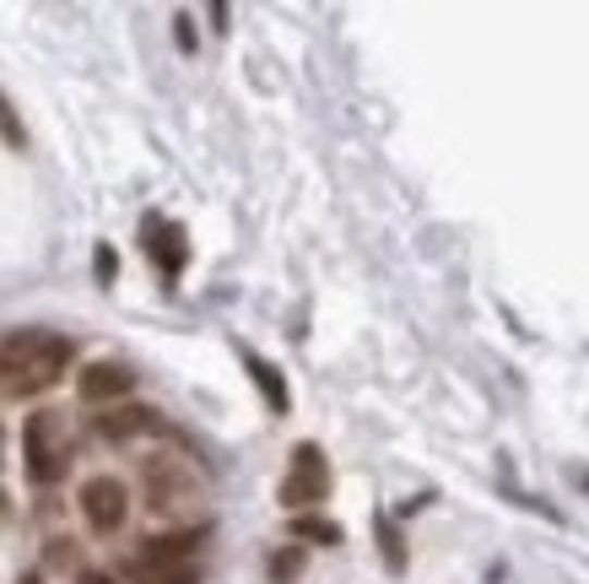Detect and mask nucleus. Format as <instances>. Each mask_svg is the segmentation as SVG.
<instances>
[{"mask_svg": "<svg viewBox=\"0 0 589 584\" xmlns=\"http://www.w3.org/2000/svg\"><path fill=\"white\" fill-rule=\"evenodd\" d=\"M125 580L131 584H200L195 569H151V563H136V558H125Z\"/></svg>", "mask_w": 589, "mask_h": 584, "instance_id": "obj_11", "label": "nucleus"}, {"mask_svg": "<svg viewBox=\"0 0 589 584\" xmlns=\"http://www.w3.org/2000/svg\"><path fill=\"white\" fill-rule=\"evenodd\" d=\"M93 428H98V438H109V443H131V438H142V434H157L162 417H157L151 406H114V412H103Z\"/></svg>", "mask_w": 589, "mask_h": 584, "instance_id": "obj_9", "label": "nucleus"}, {"mask_svg": "<svg viewBox=\"0 0 589 584\" xmlns=\"http://www.w3.org/2000/svg\"><path fill=\"white\" fill-rule=\"evenodd\" d=\"M147 255H151V266H157L168 282H179V271L189 266V233H184L179 222L147 217Z\"/></svg>", "mask_w": 589, "mask_h": 584, "instance_id": "obj_8", "label": "nucleus"}, {"mask_svg": "<svg viewBox=\"0 0 589 584\" xmlns=\"http://www.w3.org/2000/svg\"><path fill=\"white\" fill-rule=\"evenodd\" d=\"M76 346L65 336H49V330H11L0 336V379L11 396H38L49 390L65 368H71Z\"/></svg>", "mask_w": 589, "mask_h": 584, "instance_id": "obj_1", "label": "nucleus"}, {"mask_svg": "<svg viewBox=\"0 0 589 584\" xmlns=\"http://www.w3.org/2000/svg\"><path fill=\"white\" fill-rule=\"evenodd\" d=\"M379 547H384V569L390 574H406V542H401V531H395L390 514H379Z\"/></svg>", "mask_w": 589, "mask_h": 584, "instance_id": "obj_13", "label": "nucleus"}, {"mask_svg": "<svg viewBox=\"0 0 589 584\" xmlns=\"http://www.w3.org/2000/svg\"><path fill=\"white\" fill-rule=\"evenodd\" d=\"M330 498V465H324V449L319 443H297L293 449V465H287V476H282V503L303 514V509H314V503H324Z\"/></svg>", "mask_w": 589, "mask_h": 584, "instance_id": "obj_5", "label": "nucleus"}, {"mask_svg": "<svg viewBox=\"0 0 589 584\" xmlns=\"http://www.w3.org/2000/svg\"><path fill=\"white\" fill-rule=\"evenodd\" d=\"M114 271H120V260H114V250L103 244V250H98V282H114Z\"/></svg>", "mask_w": 589, "mask_h": 584, "instance_id": "obj_16", "label": "nucleus"}, {"mask_svg": "<svg viewBox=\"0 0 589 584\" xmlns=\"http://www.w3.org/2000/svg\"><path fill=\"white\" fill-rule=\"evenodd\" d=\"M142 482H147V509L162 514V520H184L195 503H200V476L173 460V454H157L142 465Z\"/></svg>", "mask_w": 589, "mask_h": 584, "instance_id": "obj_3", "label": "nucleus"}, {"mask_svg": "<svg viewBox=\"0 0 589 584\" xmlns=\"http://www.w3.org/2000/svg\"><path fill=\"white\" fill-rule=\"evenodd\" d=\"M76 584H120V580H109V574H98V569H82V574H76Z\"/></svg>", "mask_w": 589, "mask_h": 584, "instance_id": "obj_18", "label": "nucleus"}, {"mask_svg": "<svg viewBox=\"0 0 589 584\" xmlns=\"http://www.w3.org/2000/svg\"><path fill=\"white\" fill-rule=\"evenodd\" d=\"M238 357H244V368H249L255 390L266 396V406H271V412H287V406H293V396H287V385H282V368H277V363H266V357H260V352H249V346H238Z\"/></svg>", "mask_w": 589, "mask_h": 584, "instance_id": "obj_10", "label": "nucleus"}, {"mask_svg": "<svg viewBox=\"0 0 589 584\" xmlns=\"http://www.w3.org/2000/svg\"><path fill=\"white\" fill-rule=\"evenodd\" d=\"M206 536H211L206 525H179V531H168V536H151V542H142L136 563H151V569H189V558L200 552V542H206Z\"/></svg>", "mask_w": 589, "mask_h": 584, "instance_id": "obj_7", "label": "nucleus"}, {"mask_svg": "<svg viewBox=\"0 0 589 584\" xmlns=\"http://www.w3.org/2000/svg\"><path fill=\"white\" fill-rule=\"evenodd\" d=\"M76 503H82V520H87L93 536H114L131 520V487L120 476H87Z\"/></svg>", "mask_w": 589, "mask_h": 584, "instance_id": "obj_4", "label": "nucleus"}, {"mask_svg": "<svg viewBox=\"0 0 589 584\" xmlns=\"http://www.w3.org/2000/svg\"><path fill=\"white\" fill-rule=\"evenodd\" d=\"M297 574H303V547H282L271 558V584H293Z\"/></svg>", "mask_w": 589, "mask_h": 584, "instance_id": "obj_14", "label": "nucleus"}, {"mask_svg": "<svg viewBox=\"0 0 589 584\" xmlns=\"http://www.w3.org/2000/svg\"><path fill=\"white\" fill-rule=\"evenodd\" d=\"M22 460H27V482L38 487H54L71 465V434H65V417L60 412H33L22 423Z\"/></svg>", "mask_w": 589, "mask_h": 584, "instance_id": "obj_2", "label": "nucleus"}, {"mask_svg": "<svg viewBox=\"0 0 589 584\" xmlns=\"http://www.w3.org/2000/svg\"><path fill=\"white\" fill-rule=\"evenodd\" d=\"M22 584H44V574H22Z\"/></svg>", "mask_w": 589, "mask_h": 584, "instance_id": "obj_19", "label": "nucleus"}, {"mask_svg": "<svg viewBox=\"0 0 589 584\" xmlns=\"http://www.w3.org/2000/svg\"><path fill=\"white\" fill-rule=\"evenodd\" d=\"M173 27H179V49L189 54V49H195V33H189V16L179 11V16H173Z\"/></svg>", "mask_w": 589, "mask_h": 584, "instance_id": "obj_17", "label": "nucleus"}, {"mask_svg": "<svg viewBox=\"0 0 589 584\" xmlns=\"http://www.w3.org/2000/svg\"><path fill=\"white\" fill-rule=\"evenodd\" d=\"M293 536L297 542H319V547H341V525L319 520V514H293Z\"/></svg>", "mask_w": 589, "mask_h": 584, "instance_id": "obj_12", "label": "nucleus"}, {"mask_svg": "<svg viewBox=\"0 0 589 584\" xmlns=\"http://www.w3.org/2000/svg\"><path fill=\"white\" fill-rule=\"evenodd\" d=\"M0 142L11 146V151H22L27 146V131H22V120H16V109L0 98Z\"/></svg>", "mask_w": 589, "mask_h": 584, "instance_id": "obj_15", "label": "nucleus"}, {"mask_svg": "<svg viewBox=\"0 0 589 584\" xmlns=\"http://www.w3.org/2000/svg\"><path fill=\"white\" fill-rule=\"evenodd\" d=\"M131 390H136V368H131V363H114V357L87 363V368L76 374V396H82L87 406L120 401V396H131Z\"/></svg>", "mask_w": 589, "mask_h": 584, "instance_id": "obj_6", "label": "nucleus"}]
</instances>
